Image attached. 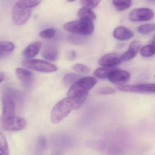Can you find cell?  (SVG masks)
<instances>
[{"label": "cell", "instance_id": "obj_2", "mask_svg": "<svg viewBox=\"0 0 155 155\" xmlns=\"http://www.w3.org/2000/svg\"><path fill=\"white\" fill-rule=\"evenodd\" d=\"M2 119L16 116L17 107L22 105L23 99L22 95L15 89L10 88L4 89L2 96Z\"/></svg>", "mask_w": 155, "mask_h": 155}, {"label": "cell", "instance_id": "obj_29", "mask_svg": "<svg viewBox=\"0 0 155 155\" xmlns=\"http://www.w3.org/2000/svg\"><path fill=\"white\" fill-rule=\"evenodd\" d=\"M116 91L114 89L109 87L101 88L98 90L97 93L100 95H107L113 94L116 93Z\"/></svg>", "mask_w": 155, "mask_h": 155}, {"label": "cell", "instance_id": "obj_3", "mask_svg": "<svg viewBox=\"0 0 155 155\" xmlns=\"http://www.w3.org/2000/svg\"><path fill=\"white\" fill-rule=\"evenodd\" d=\"M74 109H76V104L71 98L68 97L63 99L53 107L51 114V121L54 124L59 123Z\"/></svg>", "mask_w": 155, "mask_h": 155}, {"label": "cell", "instance_id": "obj_12", "mask_svg": "<svg viewBox=\"0 0 155 155\" xmlns=\"http://www.w3.org/2000/svg\"><path fill=\"white\" fill-rule=\"evenodd\" d=\"M130 73L124 70L115 69L109 76L108 79L113 84L124 83L129 80Z\"/></svg>", "mask_w": 155, "mask_h": 155}, {"label": "cell", "instance_id": "obj_16", "mask_svg": "<svg viewBox=\"0 0 155 155\" xmlns=\"http://www.w3.org/2000/svg\"><path fill=\"white\" fill-rule=\"evenodd\" d=\"M58 52L57 48L52 45H49L45 48L42 52V57L49 61H55L58 58Z\"/></svg>", "mask_w": 155, "mask_h": 155}, {"label": "cell", "instance_id": "obj_7", "mask_svg": "<svg viewBox=\"0 0 155 155\" xmlns=\"http://www.w3.org/2000/svg\"><path fill=\"white\" fill-rule=\"evenodd\" d=\"M1 125L2 128L5 131L16 132L24 129L27 126V122L23 118L16 116L2 119Z\"/></svg>", "mask_w": 155, "mask_h": 155}, {"label": "cell", "instance_id": "obj_6", "mask_svg": "<svg viewBox=\"0 0 155 155\" xmlns=\"http://www.w3.org/2000/svg\"><path fill=\"white\" fill-rule=\"evenodd\" d=\"M23 64L31 69L44 73H51L58 70V68L55 65L41 60H26L23 61Z\"/></svg>", "mask_w": 155, "mask_h": 155}, {"label": "cell", "instance_id": "obj_14", "mask_svg": "<svg viewBox=\"0 0 155 155\" xmlns=\"http://www.w3.org/2000/svg\"><path fill=\"white\" fill-rule=\"evenodd\" d=\"M113 35L116 39L125 41L131 38L134 36V33L126 27L120 26L114 30Z\"/></svg>", "mask_w": 155, "mask_h": 155}, {"label": "cell", "instance_id": "obj_31", "mask_svg": "<svg viewBox=\"0 0 155 155\" xmlns=\"http://www.w3.org/2000/svg\"><path fill=\"white\" fill-rule=\"evenodd\" d=\"M76 56H77V54H76V52L73 51H69L67 53V58L69 60H73L76 58Z\"/></svg>", "mask_w": 155, "mask_h": 155}, {"label": "cell", "instance_id": "obj_18", "mask_svg": "<svg viewBox=\"0 0 155 155\" xmlns=\"http://www.w3.org/2000/svg\"><path fill=\"white\" fill-rule=\"evenodd\" d=\"M78 16L80 18L89 19L94 21L96 18L95 13L90 8L83 7L78 12Z\"/></svg>", "mask_w": 155, "mask_h": 155}, {"label": "cell", "instance_id": "obj_23", "mask_svg": "<svg viewBox=\"0 0 155 155\" xmlns=\"http://www.w3.org/2000/svg\"><path fill=\"white\" fill-rule=\"evenodd\" d=\"M0 152L2 155L9 154L10 150L6 138L2 133L0 135Z\"/></svg>", "mask_w": 155, "mask_h": 155}, {"label": "cell", "instance_id": "obj_35", "mask_svg": "<svg viewBox=\"0 0 155 155\" xmlns=\"http://www.w3.org/2000/svg\"><path fill=\"white\" fill-rule=\"evenodd\" d=\"M68 2H72L75 1L76 0H67Z\"/></svg>", "mask_w": 155, "mask_h": 155}, {"label": "cell", "instance_id": "obj_27", "mask_svg": "<svg viewBox=\"0 0 155 155\" xmlns=\"http://www.w3.org/2000/svg\"><path fill=\"white\" fill-rule=\"evenodd\" d=\"M56 33V31L54 29H46L39 33V36L42 38L48 39L54 37Z\"/></svg>", "mask_w": 155, "mask_h": 155}, {"label": "cell", "instance_id": "obj_1", "mask_svg": "<svg viewBox=\"0 0 155 155\" xmlns=\"http://www.w3.org/2000/svg\"><path fill=\"white\" fill-rule=\"evenodd\" d=\"M97 83L95 78L90 76L81 78L70 88L68 97L71 98L76 104V109L80 108L87 97L89 91Z\"/></svg>", "mask_w": 155, "mask_h": 155}, {"label": "cell", "instance_id": "obj_24", "mask_svg": "<svg viewBox=\"0 0 155 155\" xmlns=\"http://www.w3.org/2000/svg\"><path fill=\"white\" fill-rule=\"evenodd\" d=\"M155 31V24H147L141 25L138 28V31L142 34H147Z\"/></svg>", "mask_w": 155, "mask_h": 155}, {"label": "cell", "instance_id": "obj_17", "mask_svg": "<svg viewBox=\"0 0 155 155\" xmlns=\"http://www.w3.org/2000/svg\"><path fill=\"white\" fill-rule=\"evenodd\" d=\"M117 68L116 67H104L97 69L93 73L96 78L101 79H106L108 78L109 76L113 70Z\"/></svg>", "mask_w": 155, "mask_h": 155}, {"label": "cell", "instance_id": "obj_21", "mask_svg": "<svg viewBox=\"0 0 155 155\" xmlns=\"http://www.w3.org/2000/svg\"><path fill=\"white\" fill-rule=\"evenodd\" d=\"M140 53L145 58L152 57L155 54V43L152 42L151 44L142 47L140 49Z\"/></svg>", "mask_w": 155, "mask_h": 155}, {"label": "cell", "instance_id": "obj_20", "mask_svg": "<svg viewBox=\"0 0 155 155\" xmlns=\"http://www.w3.org/2000/svg\"><path fill=\"white\" fill-rule=\"evenodd\" d=\"M113 5L118 11H122L128 9L132 4V0H113Z\"/></svg>", "mask_w": 155, "mask_h": 155}, {"label": "cell", "instance_id": "obj_26", "mask_svg": "<svg viewBox=\"0 0 155 155\" xmlns=\"http://www.w3.org/2000/svg\"><path fill=\"white\" fill-rule=\"evenodd\" d=\"M100 0H80V3L82 6L90 8H95L100 3Z\"/></svg>", "mask_w": 155, "mask_h": 155}, {"label": "cell", "instance_id": "obj_30", "mask_svg": "<svg viewBox=\"0 0 155 155\" xmlns=\"http://www.w3.org/2000/svg\"><path fill=\"white\" fill-rule=\"evenodd\" d=\"M38 146L41 149H44L47 147V139L43 135H41L38 140Z\"/></svg>", "mask_w": 155, "mask_h": 155}, {"label": "cell", "instance_id": "obj_10", "mask_svg": "<svg viewBox=\"0 0 155 155\" xmlns=\"http://www.w3.org/2000/svg\"><path fill=\"white\" fill-rule=\"evenodd\" d=\"M16 75L25 88L30 89L33 84V75L31 71L26 69L18 68Z\"/></svg>", "mask_w": 155, "mask_h": 155}, {"label": "cell", "instance_id": "obj_34", "mask_svg": "<svg viewBox=\"0 0 155 155\" xmlns=\"http://www.w3.org/2000/svg\"><path fill=\"white\" fill-rule=\"evenodd\" d=\"M152 42L155 43V35L154 36V38H153V40H152Z\"/></svg>", "mask_w": 155, "mask_h": 155}, {"label": "cell", "instance_id": "obj_4", "mask_svg": "<svg viewBox=\"0 0 155 155\" xmlns=\"http://www.w3.org/2000/svg\"><path fill=\"white\" fill-rule=\"evenodd\" d=\"M93 21L89 19L80 18L64 24L63 29L68 32L82 35H89L93 33L94 25Z\"/></svg>", "mask_w": 155, "mask_h": 155}, {"label": "cell", "instance_id": "obj_13", "mask_svg": "<svg viewBox=\"0 0 155 155\" xmlns=\"http://www.w3.org/2000/svg\"><path fill=\"white\" fill-rule=\"evenodd\" d=\"M140 43L138 41H134L130 44L128 50L121 55L122 61H127L134 58L140 48Z\"/></svg>", "mask_w": 155, "mask_h": 155}, {"label": "cell", "instance_id": "obj_22", "mask_svg": "<svg viewBox=\"0 0 155 155\" xmlns=\"http://www.w3.org/2000/svg\"><path fill=\"white\" fill-rule=\"evenodd\" d=\"M81 78V77L78 74L75 73H68L64 76L62 79V81L66 86H72Z\"/></svg>", "mask_w": 155, "mask_h": 155}, {"label": "cell", "instance_id": "obj_9", "mask_svg": "<svg viewBox=\"0 0 155 155\" xmlns=\"http://www.w3.org/2000/svg\"><path fill=\"white\" fill-rule=\"evenodd\" d=\"M154 17L153 11L146 8L133 10L129 15V19L133 22L149 21L151 20Z\"/></svg>", "mask_w": 155, "mask_h": 155}, {"label": "cell", "instance_id": "obj_15", "mask_svg": "<svg viewBox=\"0 0 155 155\" xmlns=\"http://www.w3.org/2000/svg\"><path fill=\"white\" fill-rule=\"evenodd\" d=\"M41 43L39 41L32 42L23 51L22 54L27 58H31L36 57L40 50Z\"/></svg>", "mask_w": 155, "mask_h": 155}, {"label": "cell", "instance_id": "obj_11", "mask_svg": "<svg viewBox=\"0 0 155 155\" xmlns=\"http://www.w3.org/2000/svg\"><path fill=\"white\" fill-rule=\"evenodd\" d=\"M122 62L121 55L117 53H109L103 56L99 61L101 66L116 67Z\"/></svg>", "mask_w": 155, "mask_h": 155}, {"label": "cell", "instance_id": "obj_25", "mask_svg": "<svg viewBox=\"0 0 155 155\" xmlns=\"http://www.w3.org/2000/svg\"><path fill=\"white\" fill-rule=\"evenodd\" d=\"M42 0H19L18 3L27 8H32L38 5Z\"/></svg>", "mask_w": 155, "mask_h": 155}, {"label": "cell", "instance_id": "obj_36", "mask_svg": "<svg viewBox=\"0 0 155 155\" xmlns=\"http://www.w3.org/2000/svg\"></svg>", "mask_w": 155, "mask_h": 155}, {"label": "cell", "instance_id": "obj_32", "mask_svg": "<svg viewBox=\"0 0 155 155\" xmlns=\"http://www.w3.org/2000/svg\"><path fill=\"white\" fill-rule=\"evenodd\" d=\"M5 76L3 73L1 72L0 74V80H1V83L5 79Z\"/></svg>", "mask_w": 155, "mask_h": 155}, {"label": "cell", "instance_id": "obj_5", "mask_svg": "<svg viewBox=\"0 0 155 155\" xmlns=\"http://www.w3.org/2000/svg\"><path fill=\"white\" fill-rule=\"evenodd\" d=\"M31 13L32 8L24 7L17 2L12 12V21L16 25H23L29 19Z\"/></svg>", "mask_w": 155, "mask_h": 155}, {"label": "cell", "instance_id": "obj_19", "mask_svg": "<svg viewBox=\"0 0 155 155\" xmlns=\"http://www.w3.org/2000/svg\"><path fill=\"white\" fill-rule=\"evenodd\" d=\"M15 48L13 43L10 41H2L0 43V53L1 58L12 52Z\"/></svg>", "mask_w": 155, "mask_h": 155}, {"label": "cell", "instance_id": "obj_28", "mask_svg": "<svg viewBox=\"0 0 155 155\" xmlns=\"http://www.w3.org/2000/svg\"><path fill=\"white\" fill-rule=\"evenodd\" d=\"M73 70L81 74H87L90 71V69L87 66L81 64H77L72 67Z\"/></svg>", "mask_w": 155, "mask_h": 155}, {"label": "cell", "instance_id": "obj_33", "mask_svg": "<svg viewBox=\"0 0 155 155\" xmlns=\"http://www.w3.org/2000/svg\"><path fill=\"white\" fill-rule=\"evenodd\" d=\"M148 2H150V3H155V0H146Z\"/></svg>", "mask_w": 155, "mask_h": 155}, {"label": "cell", "instance_id": "obj_8", "mask_svg": "<svg viewBox=\"0 0 155 155\" xmlns=\"http://www.w3.org/2000/svg\"><path fill=\"white\" fill-rule=\"evenodd\" d=\"M120 91L131 93H155V83H143L137 85H120L117 87Z\"/></svg>", "mask_w": 155, "mask_h": 155}]
</instances>
